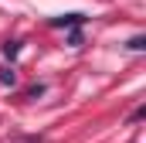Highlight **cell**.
<instances>
[{
  "label": "cell",
  "mask_w": 146,
  "mask_h": 143,
  "mask_svg": "<svg viewBox=\"0 0 146 143\" xmlns=\"http://www.w3.org/2000/svg\"><path fill=\"white\" fill-rule=\"evenodd\" d=\"M82 21H85L82 14H68V17H54L51 27H72V24H82Z\"/></svg>",
  "instance_id": "cell-1"
},
{
  "label": "cell",
  "mask_w": 146,
  "mask_h": 143,
  "mask_svg": "<svg viewBox=\"0 0 146 143\" xmlns=\"http://www.w3.org/2000/svg\"><path fill=\"white\" fill-rule=\"evenodd\" d=\"M129 48H133V51H143V48H146V37H143V34H136L133 41H129Z\"/></svg>",
  "instance_id": "cell-2"
},
{
  "label": "cell",
  "mask_w": 146,
  "mask_h": 143,
  "mask_svg": "<svg viewBox=\"0 0 146 143\" xmlns=\"http://www.w3.org/2000/svg\"><path fill=\"white\" fill-rule=\"evenodd\" d=\"M3 55L14 58V55H17V41H7V44H3Z\"/></svg>",
  "instance_id": "cell-3"
},
{
  "label": "cell",
  "mask_w": 146,
  "mask_h": 143,
  "mask_svg": "<svg viewBox=\"0 0 146 143\" xmlns=\"http://www.w3.org/2000/svg\"><path fill=\"white\" fill-rule=\"evenodd\" d=\"M0 82H10V85H14V72H10V68H0Z\"/></svg>",
  "instance_id": "cell-4"
}]
</instances>
